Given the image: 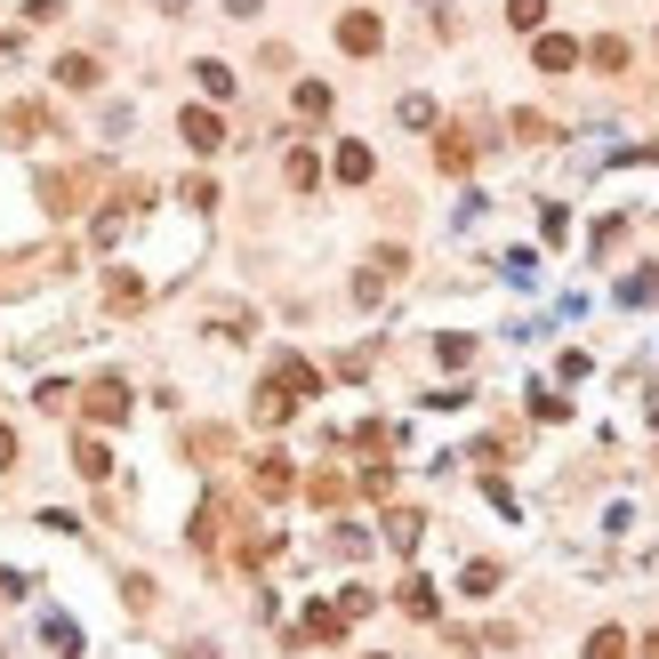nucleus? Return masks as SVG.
Returning <instances> with one entry per match:
<instances>
[{"label":"nucleus","mask_w":659,"mask_h":659,"mask_svg":"<svg viewBox=\"0 0 659 659\" xmlns=\"http://www.w3.org/2000/svg\"><path fill=\"white\" fill-rule=\"evenodd\" d=\"M194 80H201V97H234V65H217V57H201Z\"/></svg>","instance_id":"16"},{"label":"nucleus","mask_w":659,"mask_h":659,"mask_svg":"<svg viewBox=\"0 0 659 659\" xmlns=\"http://www.w3.org/2000/svg\"><path fill=\"white\" fill-rule=\"evenodd\" d=\"M531 57H539V73H571V65H580V40H571V33H539V49H531Z\"/></svg>","instance_id":"7"},{"label":"nucleus","mask_w":659,"mask_h":659,"mask_svg":"<svg viewBox=\"0 0 659 659\" xmlns=\"http://www.w3.org/2000/svg\"><path fill=\"white\" fill-rule=\"evenodd\" d=\"M402 121L410 129H435V97H402Z\"/></svg>","instance_id":"32"},{"label":"nucleus","mask_w":659,"mask_h":659,"mask_svg":"<svg viewBox=\"0 0 659 659\" xmlns=\"http://www.w3.org/2000/svg\"><path fill=\"white\" fill-rule=\"evenodd\" d=\"M9 467H16V435L0 426V475H9Z\"/></svg>","instance_id":"38"},{"label":"nucleus","mask_w":659,"mask_h":659,"mask_svg":"<svg viewBox=\"0 0 659 659\" xmlns=\"http://www.w3.org/2000/svg\"><path fill=\"white\" fill-rule=\"evenodd\" d=\"M274 386H290V395L306 402V395H322V370L306 362V355H282V362H274Z\"/></svg>","instance_id":"8"},{"label":"nucleus","mask_w":659,"mask_h":659,"mask_svg":"<svg viewBox=\"0 0 659 659\" xmlns=\"http://www.w3.org/2000/svg\"><path fill=\"white\" fill-rule=\"evenodd\" d=\"M314 177H322V161L298 146V153H290V185H298V194H314Z\"/></svg>","instance_id":"27"},{"label":"nucleus","mask_w":659,"mask_h":659,"mask_svg":"<svg viewBox=\"0 0 659 659\" xmlns=\"http://www.w3.org/2000/svg\"><path fill=\"white\" fill-rule=\"evenodd\" d=\"M73 467H80L89 483H105V475H113V450L97 443V435H80V443H73Z\"/></svg>","instance_id":"14"},{"label":"nucleus","mask_w":659,"mask_h":659,"mask_svg":"<svg viewBox=\"0 0 659 659\" xmlns=\"http://www.w3.org/2000/svg\"><path fill=\"white\" fill-rule=\"evenodd\" d=\"M217 523H225V499H201L194 507V547H217Z\"/></svg>","instance_id":"18"},{"label":"nucleus","mask_w":659,"mask_h":659,"mask_svg":"<svg viewBox=\"0 0 659 659\" xmlns=\"http://www.w3.org/2000/svg\"><path fill=\"white\" fill-rule=\"evenodd\" d=\"M33 402H40V410H65V402H73V386H65V378H40V386H33Z\"/></svg>","instance_id":"30"},{"label":"nucleus","mask_w":659,"mask_h":659,"mask_svg":"<svg viewBox=\"0 0 659 659\" xmlns=\"http://www.w3.org/2000/svg\"><path fill=\"white\" fill-rule=\"evenodd\" d=\"M514 137H523V146H547V137H555V129H547V121H539V113H514Z\"/></svg>","instance_id":"33"},{"label":"nucleus","mask_w":659,"mask_h":659,"mask_svg":"<svg viewBox=\"0 0 659 659\" xmlns=\"http://www.w3.org/2000/svg\"><path fill=\"white\" fill-rule=\"evenodd\" d=\"M0 129H9L16 146H25V137H40V129H49V105H33V97H16V105L0 113Z\"/></svg>","instance_id":"9"},{"label":"nucleus","mask_w":659,"mask_h":659,"mask_svg":"<svg viewBox=\"0 0 659 659\" xmlns=\"http://www.w3.org/2000/svg\"><path fill=\"white\" fill-rule=\"evenodd\" d=\"M620 298H627V306H644V298H659V274H627V282H620Z\"/></svg>","instance_id":"31"},{"label":"nucleus","mask_w":659,"mask_h":659,"mask_svg":"<svg viewBox=\"0 0 659 659\" xmlns=\"http://www.w3.org/2000/svg\"><path fill=\"white\" fill-rule=\"evenodd\" d=\"M250 483H258V499H265V507H282V499L298 490V475H290V459H282V450H265V459L250 467Z\"/></svg>","instance_id":"3"},{"label":"nucleus","mask_w":659,"mask_h":659,"mask_svg":"<svg viewBox=\"0 0 659 659\" xmlns=\"http://www.w3.org/2000/svg\"><path fill=\"white\" fill-rule=\"evenodd\" d=\"M250 419H258V426H282V419H298V395H290V386H274V378H265V386H258V402H250Z\"/></svg>","instance_id":"5"},{"label":"nucleus","mask_w":659,"mask_h":659,"mask_svg":"<svg viewBox=\"0 0 659 659\" xmlns=\"http://www.w3.org/2000/svg\"><path fill=\"white\" fill-rule=\"evenodd\" d=\"M467 595H475V604H483V595H499V563H483V555H475V563H467V580H459Z\"/></svg>","instance_id":"21"},{"label":"nucleus","mask_w":659,"mask_h":659,"mask_svg":"<svg viewBox=\"0 0 659 659\" xmlns=\"http://www.w3.org/2000/svg\"><path fill=\"white\" fill-rule=\"evenodd\" d=\"M298 113H306V121L330 113V89H322V80H298Z\"/></svg>","instance_id":"26"},{"label":"nucleus","mask_w":659,"mask_h":659,"mask_svg":"<svg viewBox=\"0 0 659 659\" xmlns=\"http://www.w3.org/2000/svg\"><path fill=\"white\" fill-rule=\"evenodd\" d=\"M531 419H547V426H563V419H571V402H563V395H547V386H531Z\"/></svg>","instance_id":"24"},{"label":"nucleus","mask_w":659,"mask_h":659,"mask_svg":"<svg viewBox=\"0 0 659 659\" xmlns=\"http://www.w3.org/2000/svg\"><path fill=\"white\" fill-rule=\"evenodd\" d=\"M9 595H33V580H25V571H0V604H9Z\"/></svg>","instance_id":"37"},{"label":"nucleus","mask_w":659,"mask_h":659,"mask_svg":"<svg viewBox=\"0 0 659 659\" xmlns=\"http://www.w3.org/2000/svg\"><path fill=\"white\" fill-rule=\"evenodd\" d=\"M507 25L514 33H539L547 25V0H507Z\"/></svg>","instance_id":"22"},{"label":"nucleus","mask_w":659,"mask_h":659,"mask_svg":"<svg viewBox=\"0 0 659 659\" xmlns=\"http://www.w3.org/2000/svg\"><path fill=\"white\" fill-rule=\"evenodd\" d=\"M395 604L410 611V620H443V595H435V580H402V595Z\"/></svg>","instance_id":"12"},{"label":"nucleus","mask_w":659,"mask_h":659,"mask_svg":"<svg viewBox=\"0 0 659 659\" xmlns=\"http://www.w3.org/2000/svg\"><path fill=\"white\" fill-rule=\"evenodd\" d=\"M105 306H113V314H137V306H146V282H137L129 265H113V274H105Z\"/></svg>","instance_id":"10"},{"label":"nucleus","mask_w":659,"mask_h":659,"mask_svg":"<svg viewBox=\"0 0 659 659\" xmlns=\"http://www.w3.org/2000/svg\"><path fill=\"white\" fill-rule=\"evenodd\" d=\"M25 16H33V25H57V16H65V0H33Z\"/></svg>","instance_id":"36"},{"label":"nucleus","mask_w":659,"mask_h":659,"mask_svg":"<svg viewBox=\"0 0 659 659\" xmlns=\"http://www.w3.org/2000/svg\"><path fill=\"white\" fill-rule=\"evenodd\" d=\"M177 137H185L194 153H217V146H225V121H217L210 105H185V113H177Z\"/></svg>","instance_id":"4"},{"label":"nucleus","mask_w":659,"mask_h":659,"mask_svg":"<svg viewBox=\"0 0 659 659\" xmlns=\"http://www.w3.org/2000/svg\"><path fill=\"white\" fill-rule=\"evenodd\" d=\"M338 49H346V57H378V49H386V25H378L370 9H346V16H338Z\"/></svg>","instance_id":"1"},{"label":"nucleus","mask_w":659,"mask_h":659,"mask_svg":"<svg viewBox=\"0 0 659 659\" xmlns=\"http://www.w3.org/2000/svg\"><path fill=\"white\" fill-rule=\"evenodd\" d=\"M644 659H659V635H644Z\"/></svg>","instance_id":"39"},{"label":"nucleus","mask_w":659,"mask_h":659,"mask_svg":"<svg viewBox=\"0 0 659 659\" xmlns=\"http://www.w3.org/2000/svg\"><path fill=\"white\" fill-rule=\"evenodd\" d=\"M306 499H314V507H338V499H346V475H314V483H306Z\"/></svg>","instance_id":"28"},{"label":"nucleus","mask_w":659,"mask_h":659,"mask_svg":"<svg viewBox=\"0 0 659 659\" xmlns=\"http://www.w3.org/2000/svg\"><path fill=\"white\" fill-rule=\"evenodd\" d=\"M370 604H378V595H370V587H346V595H338V620H362Z\"/></svg>","instance_id":"34"},{"label":"nucleus","mask_w":659,"mask_h":659,"mask_svg":"<svg viewBox=\"0 0 659 659\" xmlns=\"http://www.w3.org/2000/svg\"><path fill=\"white\" fill-rule=\"evenodd\" d=\"M435 355H443V370H467V362H475V338L450 330V338H435Z\"/></svg>","instance_id":"19"},{"label":"nucleus","mask_w":659,"mask_h":659,"mask_svg":"<svg viewBox=\"0 0 659 659\" xmlns=\"http://www.w3.org/2000/svg\"><path fill=\"white\" fill-rule=\"evenodd\" d=\"M57 80H65V89H97V57H57Z\"/></svg>","instance_id":"15"},{"label":"nucleus","mask_w":659,"mask_h":659,"mask_svg":"<svg viewBox=\"0 0 659 659\" xmlns=\"http://www.w3.org/2000/svg\"><path fill=\"white\" fill-rule=\"evenodd\" d=\"M370 170H378V161H370V146H355V137H346V146H338V177H346V185H362Z\"/></svg>","instance_id":"17"},{"label":"nucleus","mask_w":659,"mask_h":659,"mask_svg":"<svg viewBox=\"0 0 659 659\" xmlns=\"http://www.w3.org/2000/svg\"><path fill=\"white\" fill-rule=\"evenodd\" d=\"M185 450H194V459L210 467V459H225V450H234V443H225V426H194V443H185Z\"/></svg>","instance_id":"20"},{"label":"nucleus","mask_w":659,"mask_h":659,"mask_svg":"<svg viewBox=\"0 0 659 659\" xmlns=\"http://www.w3.org/2000/svg\"><path fill=\"white\" fill-rule=\"evenodd\" d=\"M587 57H595V65H604V73H627V40H620V33H604V40H595Z\"/></svg>","instance_id":"23"},{"label":"nucleus","mask_w":659,"mask_h":659,"mask_svg":"<svg viewBox=\"0 0 659 659\" xmlns=\"http://www.w3.org/2000/svg\"><path fill=\"white\" fill-rule=\"evenodd\" d=\"M419 539H426V514H419V507H395V514H386V547H395V555H419Z\"/></svg>","instance_id":"6"},{"label":"nucleus","mask_w":659,"mask_h":659,"mask_svg":"<svg viewBox=\"0 0 659 659\" xmlns=\"http://www.w3.org/2000/svg\"><path fill=\"white\" fill-rule=\"evenodd\" d=\"M435 161H443L450 177H459V170H475V137H467V129H443V137H435Z\"/></svg>","instance_id":"13"},{"label":"nucleus","mask_w":659,"mask_h":659,"mask_svg":"<svg viewBox=\"0 0 659 659\" xmlns=\"http://www.w3.org/2000/svg\"><path fill=\"white\" fill-rule=\"evenodd\" d=\"M80 410H89L97 426L129 419V386H121V378H97V386H80Z\"/></svg>","instance_id":"2"},{"label":"nucleus","mask_w":659,"mask_h":659,"mask_svg":"<svg viewBox=\"0 0 659 659\" xmlns=\"http://www.w3.org/2000/svg\"><path fill=\"white\" fill-rule=\"evenodd\" d=\"M362 490H370V499H386V490H395V467L370 459V467H362Z\"/></svg>","instance_id":"29"},{"label":"nucleus","mask_w":659,"mask_h":659,"mask_svg":"<svg viewBox=\"0 0 659 659\" xmlns=\"http://www.w3.org/2000/svg\"><path fill=\"white\" fill-rule=\"evenodd\" d=\"M587 659H627V635L620 627H595L587 635Z\"/></svg>","instance_id":"25"},{"label":"nucleus","mask_w":659,"mask_h":659,"mask_svg":"<svg viewBox=\"0 0 659 659\" xmlns=\"http://www.w3.org/2000/svg\"><path fill=\"white\" fill-rule=\"evenodd\" d=\"M49 651H65V659L80 651V635H73V620H49Z\"/></svg>","instance_id":"35"},{"label":"nucleus","mask_w":659,"mask_h":659,"mask_svg":"<svg viewBox=\"0 0 659 659\" xmlns=\"http://www.w3.org/2000/svg\"><path fill=\"white\" fill-rule=\"evenodd\" d=\"M298 635H306V644H338V635H346V620H338V604H306V620H298Z\"/></svg>","instance_id":"11"}]
</instances>
